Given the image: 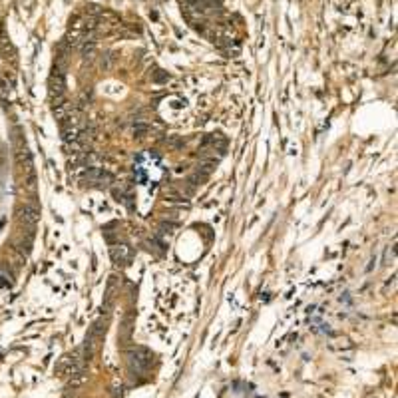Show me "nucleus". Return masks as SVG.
Wrapping results in <instances>:
<instances>
[]
</instances>
